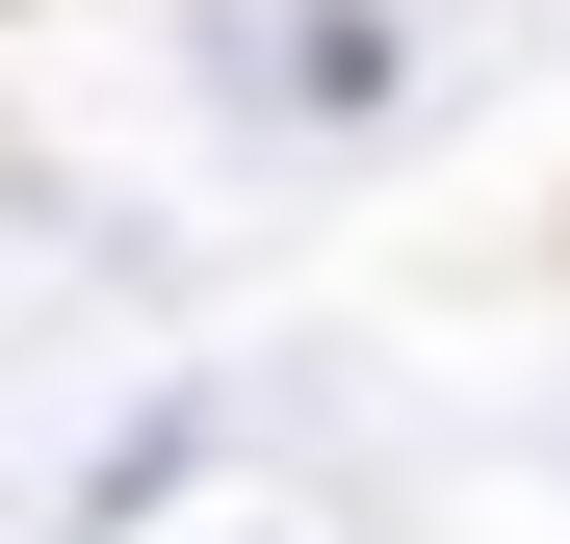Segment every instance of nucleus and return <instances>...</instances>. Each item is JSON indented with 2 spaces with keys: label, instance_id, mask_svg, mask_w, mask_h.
<instances>
[{
  "label": "nucleus",
  "instance_id": "f257e3e1",
  "mask_svg": "<svg viewBox=\"0 0 570 544\" xmlns=\"http://www.w3.org/2000/svg\"><path fill=\"white\" fill-rule=\"evenodd\" d=\"M234 78H259V105H363V78H390V27H363V0H259Z\"/></svg>",
  "mask_w": 570,
  "mask_h": 544
}]
</instances>
